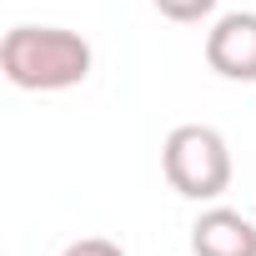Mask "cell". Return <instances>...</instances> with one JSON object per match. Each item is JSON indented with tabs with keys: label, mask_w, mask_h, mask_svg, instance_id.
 <instances>
[{
	"label": "cell",
	"mask_w": 256,
	"mask_h": 256,
	"mask_svg": "<svg viewBox=\"0 0 256 256\" xmlns=\"http://www.w3.org/2000/svg\"><path fill=\"white\" fill-rule=\"evenodd\" d=\"M90 66V40L66 26H10L0 40V70L16 90H70Z\"/></svg>",
	"instance_id": "1"
},
{
	"label": "cell",
	"mask_w": 256,
	"mask_h": 256,
	"mask_svg": "<svg viewBox=\"0 0 256 256\" xmlns=\"http://www.w3.org/2000/svg\"><path fill=\"white\" fill-rule=\"evenodd\" d=\"M161 171L176 196L216 201L231 186V146L216 126H176L161 146Z\"/></svg>",
	"instance_id": "2"
},
{
	"label": "cell",
	"mask_w": 256,
	"mask_h": 256,
	"mask_svg": "<svg viewBox=\"0 0 256 256\" xmlns=\"http://www.w3.org/2000/svg\"><path fill=\"white\" fill-rule=\"evenodd\" d=\"M206 66L221 80H256V16L231 10L206 30Z\"/></svg>",
	"instance_id": "3"
},
{
	"label": "cell",
	"mask_w": 256,
	"mask_h": 256,
	"mask_svg": "<svg viewBox=\"0 0 256 256\" xmlns=\"http://www.w3.org/2000/svg\"><path fill=\"white\" fill-rule=\"evenodd\" d=\"M191 251L196 256H256V221L231 206H211L191 226Z\"/></svg>",
	"instance_id": "4"
},
{
	"label": "cell",
	"mask_w": 256,
	"mask_h": 256,
	"mask_svg": "<svg viewBox=\"0 0 256 256\" xmlns=\"http://www.w3.org/2000/svg\"><path fill=\"white\" fill-rule=\"evenodd\" d=\"M151 6H156L166 20H176V26H196V20H206V16L216 10V0H151Z\"/></svg>",
	"instance_id": "5"
},
{
	"label": "cell",
	"mask_w": 256,
	"mask_h": 256,
	"mask_svg": "<svg viewBox=\"0 0 256 256\" xmlns=\"http://www.w3.org/2000/svg\"><path fill=\"white\" fill-rule=\"evenodd\" d=\"M60 256H126L116 241H106V236H80V241H70Z\"/></svg>",
	"instance_id": "6"
}]
</instances>
